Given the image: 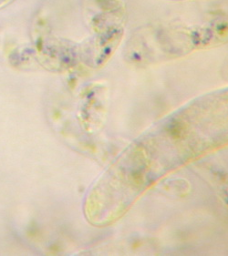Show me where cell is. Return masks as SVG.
Listing matches in <instances>:
<instances>
[{
  "instance_id": "obj_3",
  "label": "cell",
  "mask_w": 228,
  "mask_h": 256,
  "mask_svg": "<svg viewBox=\"0 0 228 256\" xmlns=\"http://www.w3.org/2000/svg\"><path fill=\"white\" fill-rule=\"evenodd\" d=\"M85 2L87 22L94 33L124 26L126 10L122 0H85Z\"/></svg>"
},
{
  "instance_id": "obj_4",
  "label": "cell",
  "mask_w": 228,
  "mask_h": 256,
  "mask_svg": "<svg viewBox=\"0 0 228 256\" xmlns=\"http://www.w3.org/2000/svg\"><path fill=\"white\" fill-rule=\"evenodd\" d=\"M202 50H211L228 43V14L212 11L198 22Z\"/></svg>"
},
{
  "instance_id": "obj_2",
  "label": "cell",
  "mask_w": 228,
  "mask_h": 256,
  "mask_svg": "<svg viewBox=\"0 0 228 256\" xmlns=\"http://www.w3.org/2000/svg\"><path fill=\"white\" fill-rule=\"evenodd\" d=\"M124 36V26L94 33V36L80 46V56L90 66L102 67L116 52Z\"/></svg>"
},
{
  "instance_id": "obj_6",
  "label": "cell",
  "mask_w": 228,
  "mask_h": 256,
  "mask_svg": "<svg viewBox=\"0 0 228 256\" xmlns=\"http://www.w3.org/2000/svg\"><path fill=\"white\" fill-rule=\"evenodd\" d=\"M11 0H0V8H3L4 6L6 5Z\"/></svg>"
},
{
  "instance_id": "obj_5",
  "label": "cell",
  "mask_w": 228,
  "mask_h": 256,
  "mask_svg": "<svg viewBox=\"0 0 228 256\" xmlns=\"http://www.w3.org/2000/svg\"><path fill=\"white\" fill-rule=\"evenodd\" d=\"M222 75H223L224 78L228 80V58L226 62H224V64L222 68Z\"/></svg>"
},
{
  "instance_id": "obj_7",
  "label": "cell",
  "mask_w": 228,
  "mask_h": 256,
  "mask_svg": "<svg viewBox=\"0 0 228 256\" xmlns=\"http://www.w3.org/2000/svg\"><path fill=\"white\" fill-rule=\"evenodd\" d=\"M174 1H186V0H174Z\"/></svg>"
},
{
  "instance_id": "obj_1",
  "label": "cell",
  "mask_w": 228,
  "mask_h": 256,
  "mask_svg": "<svg viewBox=\"0 0 228 256\" xmlns=\"http://www.w3.org/2000/svg\"><path fill=\"white\" fill-rule=\"evenodd\" d=\"M196 50H202L197 23L160 22L136 30L125 45L124 58L134 66H148Z\"/></svg>"
}]
</instances>
